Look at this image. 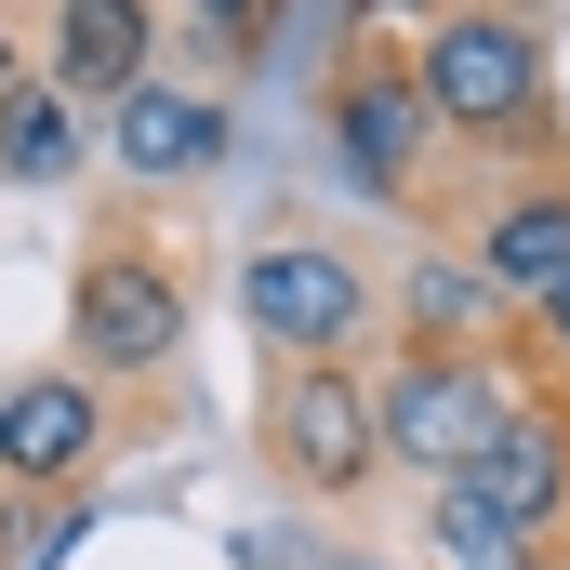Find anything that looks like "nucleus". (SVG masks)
I'll use <instances>...</instances> for the list:
<instances>
[{
	"mask_svg": "<svg viewBox=\"0 0 570 570\" xmlns=\"http://www.w3.org/2000/svg\"><path fill=\"white\" fill-rule=\"evenodd\" d=\"M107 159L134 173V186H199L213 159H226V94H199V80H146L107 107Z\"/></svg>",
	"mask_w": 570,
	"mask_h": 570,
	"instance_id": "9d476101",
	"label": "nucleus"
},
{
	"mask_svg": "<svg viewBox=\"0 0 570 570\" xmlns=\"http://www.w3.org/2000/svg\"><path fill=\"white\" fill-rule=\"evenodd\" d=\"M146 53H159V0H53V94L120 107V94L159 80Z\"/></svg>",
	"mask_w": 570,
	"mask_h": 570,
	"instance_id": "9b49d317",
	"label": "nucleus"
},
{
	"mask_svg": "<svg viewBox=\"0 0 570 570\" xmlns=\"http://www.w3.org/2000/svg\"><path fill=\"white\" fill-rule=\"evenodd\" d=\"M67 173H80V94L13 80L0 94V186H67Z\"/></svg>",
	"mask_w": 570,
	"mask_h": 570,
	"instance_id": "4468645a",
	"label": "nucleus"
},
{
	"mask_svg": "<svg viewBox=\"0 0 570 570\" xmlns=\"http://www.w3.org/2000/svg\"><path fill=\"white\" fill-rule=\"evenodd\" d=\"M425 544H438V570H570V544H544V531H518L491 491H425Z\"/></svg>",
	"mask_w": 570,
	"mask_h": 570,
	"instance_id": "ddd939ff",
	"label": "nucleus"
},
{
	"mask_svg": "<svg viewBox=\"0 0 570 570\" xmlns=\"http://www.w3.org/2000/svg\"><path fill=\"white\" fill-rule=\"evenodd\" d=\"M120 451V399L94 385V372H27V385H0V491H80L94 464Z\"/></svg>",
	"mask_w": 570,
	"mask_h": 570,
	"instance_id": "6e6552de",
	"label": "nucleus"
},
{
	"mask_svg": "<svg viewBox=\"0 0 570 570\" xmlns=\"http://www.w3.org/2000/svg\"><path fill=\"white\" fill-rule=\"evenodd\" d=\"M173 13H199L226 53H266V27H279V0H173Z\"/></svg>",
	"mask_w": 570,
	"mask_h": 570,
	"instance_id": "2eb2a0df",
	"label": "nucleus"
},
{
	"mask_svg": "<svg viewBox=\"0 0 570 570\" xmlns=\"http://www.w3.org/2000/svg\"><path fill=\"white\" fill-rule=\"evenodd\" d=\"M544 385V358H531V332L504 345V358H425V345H399L385 372H372V425H385V478H425V491H451L478 451H491V425L518 412Z\"/></svg>",
	"mask_w": 570,
	"mask_h": 570,
	"instance_id": "f03ea898",
	"label": "nucleus"
},
{
	"mask_svg": "<svg viewBox=\"0 0 570 570\" xmlns=\"http://www.w3.org/2000/svg\"><path fill=\"white\" fill-rule=\"evenodd\" d=\"M0 94H13V40H0Z\"/></svg>",
	"mask_w": 570,
	"mask_h": 570,
	"instance_id": "a211bd4d",
	"label": "nucleus"
},
{
	"mask_svg": "<svg viewBox=\"0 0 570 570\" xmlns=\"http://www.w3.org/2000/svg\"><path fill=\"white\" fill-rule=\"evenodd\" d=\"M266 478L305 504H358L385 478V425H372V372L358 358H266Z\"/></svg>",
	"mask_w": 570,
	"mask_h": 570,
	"instance_id": "20e7f679",
	"label": "nucleus"
},
{
	"mask_svg": "<svg viewBox=\"0 0 570 570\" xmlns=\"http://www.w3.org/2000/svg\"><path fill=\"white\" fill-rule=\"evenodd\" d=\"M186 266L146 239V226H107L94 253H80V279H67V345H80V372L120 399V385H173V358H186Z\"/></svg>",
	"mask_w": 570,
	"mask_h": 570,
	"instance_id": "7ed1b4c3",
	"label": "nucleus"
},
{
	"mask_svg": "<svg viewBox=\"0 0 570 570\" xmlns=\"http://www.w3.org/2000/svg\"><path fill=\"white\" fill-rule=\"evenodd\" d=\"M531 318L504 305V292L478 279L464 253H438V266H412V292H399V345H425V358H504Z\"/></svg>",
	"mask_w": 570,
	"mask_h": 570,
	"instance_id": "f8f14e48",
	"label": "nucleus"
},
{
	"mask_svg": "<svg viewBox=\"0 0 570 570\" xmlns=\"http://www.w3.org/2000/svg\"><path fill=\"white\" fill-rule=\"evenodd\" d=\"M464 491H491L518 531L570 544V385H531V399L491 425V451L464 464Z\"/></svg>",
	"mask_w": 570,
	"mask_h": 570,
	"instance_id": "1a4fd4ad",
	"label": "nucleus"
},
{
	"mask_svg": "<svg viewBox=\"0 0 570 570\" xmlns=\"http://www.w3.org/2000/svg\"><path fill=\"white\" fill-rule=\"evenodd\" d=\"M412 80H425L438 134L464 146L478 173H531V159H558V67H544V27H531L518 0H491V13H438L425 40H412Z\"/></svg>",
	"mask_w": 570,
	"mask_h": 570,
	"instance_id": "f257e3e1",
	"label": "nucleus"
},
{
	"mask_svg": "<svg viewBox=\"0 0 570 570\" xmlns=\"http://www.w3.org/2000/svg\"><path fill=\"white\" fill-rule=\"evenodd\" d=\"M318 120H332L345 173H358L372 199H412V213H438V146H451V134H438L425 80H412V40H358V53L332 67Z\"/></svg>",
	"mask_w": 570,
	"mask_h": 570,
	"instance_id": "39448f33",
	"label": "nucleus"
},
{
	"mask_svg": "<svg viewBox=\"0 0 570 570\" xmlns=\"http://www.w3.org/2000/svg\"><path fill=\"white\" fill-rule=\"evenodd\" d=\"M239 318H253L266 358H345V345L372 332V279H358L332 239H266V253L239 266Z\"/></svg>",
	"mask_w": 570,
	"mask_h": 570,
	"instance_id": "423d86ee",
	"label": "nucleus"
},
{
	"mask_svg": "<svg viewBox=\"0 0 570 570\" xmlns=\"http://www.w3.org/2000/svg\"><path fill=\"white\" fill-rule=\"evenodd\" d=\"M425 13H491V0H425ZM518 13H531V0H518Z\"/></svg>",
	"mask_w": 570,
	"mask_h": 570,
	"instance_id": "f3484780",
	"label": "nucleus"
},
{
	"mask_svg": "<svg viewBox=\"0 0 570 570\" xmlns=\"http://www.w3.org/2000/svg\"><path fill=\"white\" fill-rule=\"evenodd\" d=\"M464 266L504 292L518 318L570 279V159H531V173H478L464 199Z\"/></svg>",
	"mask_w": 570,
	"mask_h": 570,
	"instance_id": "0eeeda50",
	"label": "nucleus"
},
{
	"mask_svg": "<svg viewBox=\"0 0 570 570\" xmlns=\"http://www.w3.org/2000/svg\"><path fill=\"white\" fill-rule=\"evenodd\" d=\"M531 358H544V385H570V279L531 305Z\"/></svg>",
	"mask_w": 570,
	"mask_h": 570,
	"instance_id": "dca6fc26",
	"label": "nucleus"
}]
</instances>
